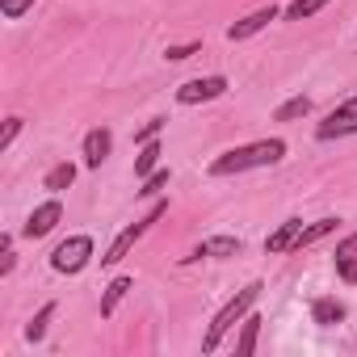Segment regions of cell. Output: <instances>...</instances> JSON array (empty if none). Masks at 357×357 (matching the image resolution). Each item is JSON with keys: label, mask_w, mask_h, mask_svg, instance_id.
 Listing matches in <instances>:
<instances>
[{"label": "cell", "mask_w": 357, "mask_h": 357, "mask_svg": "<svg viewBox=\"0 0 357 357\" xmlns=\"http://www.w3.org/2000/svg\"><path fill=\"white\" fill-rule=\"evenodd\" d=\"M286 155V143L282 139H261V143H248V147H231L223 151L215 164H211V176H231V172H248V168H269Z\"/></svg>", "instance_id": "6da1fadb"}, {"label": "cell", "mask_w": 357, "mask_h": 357, "mask_svg": "<svg viewBox=\"0 0 357 357\" xmlns=\"http://www.w3.org/2000/svg\"><path fill=\"white\" fill-rule=\"evenodd\" d=\"M257 298H261V282H248V286H244V290H240V294L219 311V315H215V324H211V332H206V340H202V353H215V349H219V340H223V336H227V332L248 315V311H252V303H257Z\"/></svg>", "instance_id": "7a4b0ae2"}, {"label": "cell", "mask_w": 357, "mask_h": 357, "mask_svg": "<svg viewBox=\"0 0 357 357\" xmlns=\"http://www.w3.org/2000/svg\"><path fill=\"white\" fill-rule=\"evenodd\" d=\"M164 215H168V202H155V206H151V211H147V215H143L139 223H130V227H126V231H122V236H118V240L109 244V252L101 257V265H118V261H122V257H126V252L135 248V240H139V236H143V231H147V227H151L155 219H164Z\"/></svg>", "instance_id": "3957f363"}, {"label": "cell", "mask_w": 357, "mask_h": 357, "mask_svg": "<svg viewBox=\"0 0 357 357\" xmlns=\"http://www.w3.org/2000/svg\"><path fill=\"white\" fill-rule=\"evenodd\" d=\"M89 261H93V240L89 236H72V240H63L51 252V269L55 273H80Z\"/></svg>", "instance_id": "277c9868"}, {"label": "cell", "mask_w": 357, "mask_h": 357, "mask_svg": "<svg viewBox=\"0 0 357 357\" xmlns=\"http://www.w3.org/2000/svg\"><path fill=\"white\" fill-rule=\"evenodd\" d=\"M227 93V76H198V80H185L176 89V101L181 105H202V101H215Z\"/></svg>", "instance_id": "5b68a950"}, {"label": "cell", "mask_w": 357, "mask_h": 357, "mask_svg": "<svg viewBox=\"0 0 357 357\" xmlns=\"http://www.w3.org/2000/svg\"><path fill=\"white\" fill-rule=\"evenodd\" d=\"M319 139H340V135H357V97H349L344 105H336L324 122H319V130H315Z\"/></svg>", "instance_id": "8992f818"}, {"label": "cell", "mask_w": 357, "mask_h": 357, "mask_svg": "<svg viewBox=\"0 0 357 357\" xmlns=\"http://www.w3.org/2000/svg\"><path fill=\"white\" fill-rule=\"evenodd\" d=\"M278 13H282L278 5H269V9H257V13H248L244 22H236V26L227 30V38H231V43H244V38H252V34H261V30H265L269 22H278Z\"/></svg>", "instance_id": "52a82bcc"}, {"label": "cell", "mask_w": 357, "mask_h": 357, "mask_svg": "<svg viewBox=\"0 0 357 357\" xmlns=\"http://www.w3.org/2000/svg\"><path fill=\"white\" fill-rule=\"evenodd\" d=\"M59 219H63V206L51 198V202H43V206L26 219V236H30V240H38V236H47V231H55V223H59Z\"/></svg>", "instance_id": "ba28073f"}, {"label": "cell", "mask_w": 357, "mask_h": 357, "mask_svg": "<svg viewBox=\"0 0 357 357\" xmlns=\"http://www.w3.org/2000/svg\"><path fill=\"white\" fill-rule=\"evenodd\" d=\"M298 240H303V219H286V223L265 240V252H269V257L290 252V248H298Z\"/></svg>", "instance_id": "9c48e42d"}, {"label": "cell", "mask_w": 357, "mask_h": 357, "mask_svg": "<svg viewBox=\"0 0 357 357\" xmlns=\"http://www.w3.org/2000/svg\"><path fill=\"white\" fill-rule=\"evenodd\" d=\"M109 147H114V135H109L105 126L89 130V135H84V164H89V168H101V160L109 155Z\"/></svg>", "instance_id": "30bf717a"}, {"label": "cell", "mask_w": 357, "mask_h": 357, "mask_svg": "<svg viewBox=\"0 0 357 357\" xmlns=\"http://www.w3.org/2000/svg\"><path fill=\"white\" fill-rule=\"evenodd\" d=\"M336 273L344 278V282H353L357 286V236H344L340 244H336Z\"/></svg>", "instance_id": "8fae6325"}, {"label": "cell", "mask_w": 357, "mask_h": 357, "mask_svg": "<svg viewBox=\"0 0 357 357\" xmlns=\"http://www.w3.org/2000/svg\"><path fill=\"white\" fill-rule=\"evenodd\" d=\"M311 319L324 324V328H332V324L344 319V307H340L336 298H315V303H311Z\"/></svg>", "instance_id": "7c38bea8"}, {"label": "cell", "mask_w": 357, "mask_h": 357, "mask_svg": "<svg viewBox=\"0 0 357 357\" xmlns=\"http://www.w3.org/2000/svg\"><path fill=\"white\" fill-rule=\"evenodd\" d=\"M240 252V240L236 236H215V240H206L194 257H236Z\"/></svg>", "instance_id": "4fadbf2b"}, {"label": "cell", "mask_w": 357, "mask_h": 357, "mask_svg": "<svg viewBox=\"0 0 357 357\" xmlns=\"http://www.w3.org/2000/svg\"><path fill=\"white\" fill-rule=\"evenodd\" d=\"M261 324H265L261 315H248V319H244V332H240V340H236V353H240V357H248V353L257 349V336H261Z\"/></svg>", "instance_id": "5bb4252c"}, {"label": "cell", "mask_w": 357, "mask_h": 357, "mask_svg": "<svg viewBox=\"0 0 357 357\" xmlns=\"http://www.w3.org/2000/svg\"><path fill=\"white\" fill-rule=\"evenodd\" d=\"M336 223H340V219H319V223H311V227H303V240H298V252H303V248H311L315 240H324V236H332V231H336Z\"/></svg>", "instance_id": "9a60e30c"}, {"label": "cell", "mask_w": 357, "mask_h": 357, "mask_svg": "<svg viewBox=\"0 0 357 357\" xmlns=\"http://www.w3.org/2000/svg\"><path fill=\"white\" fill-rule=\"evenodd\" d=\"M130 290V278H114L109 286H105V298H101V315H114V307L122 303V294Z\"/></svg>", "instance_id": "2e32d148"}, {"label": "cell", "mask_w": 357, "mask_h": 357, "mask_svg": "<svg viewBox=\"0 0 357 357\" xmlns=\"http://www.w3.org/2000/svg\"><path fill=\"white\" fill-rule=\"evenodd\" d=\"M72 181H76V168H72V164H55V168L47 172V190H51V194H59V190H68Z\"/></svg>", "instance_id": "e0dca14e"}, {"label": "cell", "mask_w": 357, "mask_h": 357, "mask_svg": "<svg viewBox=\"0 0 357 357\" xmlns=\"http://www.w3.org/2000/svg\"><path fill=\"white\" fill-rule=\"evenodd\" d=\"M155 160H160V143L147 139L143 151H139V160H135V172H139V176H151V172H155Z\"/></svg>", "instance_id": "ac0fdd59"}, {"label": "cell", "mask_w": 357, "mask_h": 357, "mask_svg": "<svg viewBox=\"0 0 357 357\" xmlns=\"http://www.w3.org/2000/svg\"><path fill=\"white\" fill-rule=\"evenodd\" d=\"M324 5H328V0H294V5L286 9V17H290V22H307V17L319 13Z\"/></svg>", "instance_id": "d6986e66"}, {"label": "cell", "mask_w": 357, "mask_h": 357, "mask_svg": "<svg viewBox=\"0 0 357 357\" xmlns=\"http://www.w3.org/2000/svg\"><path fill=\"white\" fill-rule=\"evenodd\" d=\"M51 315H55V303H47V307H43V311H38V315L30 319L26 336H30V340H43V336H47V324H51Z\"/></svg>", "instance_id": "ffe728a7"}, {"label": "cell", "mask_w": 357, "mask_h": 357, "mask_svg": "<svg viewBox=\"0 0 357 357\" xmlns=\"http://www.w3.org/2000/svg\"><path fill=\"white\" fill-rule=\"evenodd\" d=\"M307 109H311V101H307V97H290V101H286V105L278 109V122H290V118H303Z\"/></svg>", "instance_id": "44dd1931"}, {"label": "cell", "mask_w": 357, "mask_h": 357, "mask_svg": "<svg viewBox=\"0 0 357 357\" xmlns=\"http://www.w3.org/2000/svg\"><path fill=\"white\" fill-rule=\"evenodd\" d=\"M164 185H168V168H155L151 176H143V190L139 194H160Z\"/></svg>", "instance_id": "7402d4cb"}, {"label": "cell", "mask_w": 357, "mask_h": 357, "mask_svg": "<svg viewBox=\"0 0 357 357\" xmlns=\"http://www.w3.org/2000/svg\"><path fill=\"white\" fill-rule=\"evenodd\" d=\"M30 5H34V0H0V13H5L9 22H17V17L30 9Z\"/></svg>", "instance_id": "603a6c76"}, {"label": "cell", "mask_w": 357, "mask_h": 357, "mask_svg": "<svg viewBox=\"0 0 357 357\" xmlns=\"http://www.w3.org/2000/svg\"><path fill=\"white\" fill-rule=\"evenodd\" d=\"M160 130H164V118H155V122H147V126H143V130H139L135 139H139V143H147V139H155Z\"/></svg>", "instance_id": "cb8c5ba5"}, {"label": "cell", "mask_w": 357, "mask_h": 357, "mask_svg": "<svg viewBox=\"0 0 357 357\" xmlns=\"http://www.w3.org/2000/svg\"><path fill=\"white\" fill-rule=\"evenodd\" d=\"M198 47H202V43H190V47H168V59H172V63H176V59H190Z\"/></svg>", "instance_id": "d4e9b609"}, {"label": "cell", "mask_w": 357, "mask_h": 357, "mask_svg": "<svg viewBox=\"0 0 357 357\" xmlns=\"http://www.w3.org/2000/svg\"><path fill=\"white\" fill-rule=\"evenodd\" d=\"M17 130H22V118H9V126H5V135H0V147H9V143L17 139Z\"/></svg>", "instance_id": "484cf974"}]
</instances>
